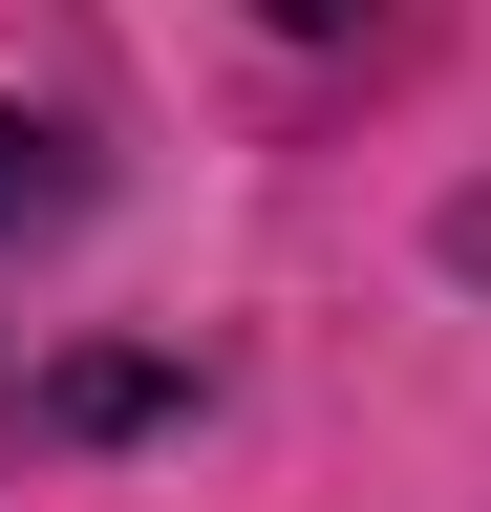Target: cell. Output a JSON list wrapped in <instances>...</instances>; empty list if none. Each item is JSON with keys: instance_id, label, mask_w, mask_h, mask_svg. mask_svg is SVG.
Wrapping results in <instances>:
<instances>
[{"instance_id": "6da1fadb", "label": "cell", "mask_w": 491, "mask_h": 512, "mask_svg": "<svg viewBox=\"0 0 491 512\" xmlns=\"http://www.w3.org/2000/svg\"><path fill=\"white\" fill-rule=\"evenodd\" d=\"M22 427L43 448H150V427H193V363H171V342H86V363L22 384Z\"/></svg>"}, {"instance_id": "7a4b0ae2", "label": "cell", "mask_w": 491, "mask_h": 512, "mask_svg": "<svg viewBox=\"0 0 491 512\" xmlns=\"http://www.w3.org/2000/svg\"><path fill=\"white\" fill-rule=\"evenodd\" d=\"M65 214H86V150H65L43 107H0V256H22V235H65Z\"/></svg>"}, {"instance_id": "3957f363", "label": "cell", "mask_w": 491, "mask_h": 512, "mask_svg": "<svg viewBox=\"0 0 491 512\" xmlns=\"http://www.w3.org/2000/svg\"><path fill=\"white\" fill-rule=\"evenodd\" d=\"M257 22H278V43H363V0H257Z\"/></svg>"}]
</instances>
